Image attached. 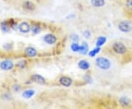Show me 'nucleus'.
Listing matches in <instances>:
<instances>
[{
    "mask_svg": "<svg viewBox=\"0 0 132 109\" xmlns=\"http://www.w3.org/2000/svg\"><path fill=\"white\" fill-rule=\"evenodd\" d=\"M126 6L128 9L132 10V0H127L126 1Z\"/></svg>",
    "mask_w": 132,
    "mask_h": 109,
    "instance_id": "5701e85b",
    "label": "nucleus"
},
{
    "mask_svg": "<svg viewBox=\"0 0 132 109\" xmlns=\"http://www.w3.org/2000/svg\"><path fill=\"white\" fill-rule=\"evenodd\" d=\"M88 49H89V47H88V45L87 44V43L84 42L82 43V45L80 47L79 52H80L81 54L85 55V54H87V52H88Z\"/></svg>",
    "mask_w": 132,
    "mask_h": 109,
    "instance_id": "4468645a",
    "label": "nucleus"
},
{
    "mask_svg": "<svg viewBox=\"0 0 132 109\" xmlns=\"http://www.w3.org/2000/svg\"><path fill=\"white\" fill-rule=\"evenodd\" d=\"M78 65H79V67L80 69H81L82 70H87V69H88L90 68V63L87 61H85V60L80 61L79 62Z\"/></svg>",
    "mask_w": 132,
    "mask_h": 109,
    "instance_id": "9b49d317",
    "label": "nucleus"
},
{
    "mask_svg": "<svg viewBox=\"0 0 132 109\" xmlns=\"http://www.w3.org/2000/svg\"><path fill=\"white\" fill-rule=\"evenodd\" d=\"M118 28L123 33H129L132 30V23L129 21H123L119 24Z\"/></svg>",
    "mask_w": 132,
    "mask_h": 109,
    "instance_id": "7ed1b4c3",
    "label": "nucleus"
},
{
    "mask_svg": "<svg viewBox=\"0 0 132 109\" xmlns=\"http://www.w3.org/2000/svg\"><path fill=\"white\" fill-rule=\"evenodd\" d=\"M34 95H35V91L32 90V89H29V90L24 91V92H23V94H22L24 98H27V99L31 98Z\"/></svg>",
    "mask_w": 132,
    "mask_h": 109,
    "instance_id": "ddd939ff",
    "label": "nucleus"
},
{
    "mask_svg": "<svg viewBox=\"0 0 132 109\" xmlns=\"http://www.w3.org/2000/svg\"><path fill=\"white\" fill-rule=\"evenodd\" d=\"M59 83L60 84L63 86H65V87H69L72 85L73 83V81L72 79L68 77H66V76H63L61 77L59 80Z\"/></svg>",
    "mask_w": 132,
    "mask_h": 109,
    "instance_id": "39448f33",
    "label": "nucleus"
},
{
    "mask_svg": "<svg viewBox=\"0 0 132 109\" xmlns=\"http://www.w3.org/2000/svg\"><path fill=\"white\" fill-rule=\"evenodd\" d=\"M100 50H101L100 47H97V48L93 49L92 51H90V52H89V55H90V57H94V56H95V55L100 52Z\"/></svg>",
    "mask_w": 132,
    "mask_h": 109,
    "instance_id": "6ab92c4d",
    "label": "nucleus"
},
{
    "mask_svg": "<svg viewBox=\"0 0 132 109\" xmlns=\"http://www.w3.org/2000/svg\"><path fill=\"white\" fill-rule=\"evenodd\" d=\"M83 35L84 37L86 38H90L91 36V32L90 30H85V32L83 33Z\"/></svg>",
    "mask_w": 132,
    "mask_h": 109,
    "instance_id": "4be33fe9",
    "label": "nucleus"
},
{
    "mask_svg": "<svg viewBox=\"0 0 132 109\" xmlns=\"http://www.w3.org/2000/svg\"><path fill=\"white\" fill-rule=\"evenodd\" d=\"M13 63L11 61H9V60H5V61H3L0 63V68L3 70H10L13 68Z\"/></svg>",
    "mask_w": 132,
    "mask_h": 109,
    "instance_id": "20e7f679",
    "label": "nucleus"
},
{
    "mask_svg": "<svg viewBox=\"0 0 132 109\" xmlns=\"http://www.w3.org/2000/svg\"><path fill=\"white\" fill-rule=\"evenodd\" d=\"M44 41L48 44H54L57 41V37L53 34H47L44 36Z\"/></svg>",
    "mask_w": 132,
    "mask_h": 109,
    "instance_id": "423d86ee",
    "label": "nucleus"
},
{
    "mask_svg": "<svg viewBox=\"0 0 132 109\" xmlns=\"http://www.w3.org/2000/svg\"><path fill=\"white\" fill-rule=\"evenodd\" d=\"M80 47L81 46H79V45L77 43V42H74L71 44V49H72L73 52H79V50H80Z\"/></svg>",
    "mask_w": 132,
    "mask_h": 109,
    "instance_id": "dca6fc26",
    "label": "nucleus"
},
{
    "mask_svg": "<svg viewBox=\"0 0 132 109\" xmlns=\"http://www.w3.org/2000/svg\"><path fill=\"white\" fill-rule=\"evenodd\" d=\"M10 27L7 22H3L2 24H1V29L3 32H5V33H7L10 30Z\"/></svg>",
    "mask_w": 132,
    "mask_h": 109,
    "instance_id": "a211bd4d",
    "label": "nucleus"
},
{
    "mask_svg": "<svg viewBox=\"0 0 132 109\" xmlns=\"http://www.w3.org/2000/svg\"><path fill=\"white\" fill-rule=\"evenodd\" d=\"M25 66H26V63L24 62V61H21L18 63V67H19L20 68H24Z\"/></svg>",
    "mask_w": 132,
    "mask_h": 109,
    "instance_id": "b1692460",
    "label": "nucleus"
},
{
    "mask_svg": "<svg viewBox=\"0 0 132 109\" xmlns=\"http://www.w3.org/2000/svg\"><path fill=\"white\" fill-rule=\"evenodd\" d=\"M95 63L99 69L103 70H107L111 67V63L109 60L104 57H98L95 60Z\"/></svg>",
    "mask_w": 132,
    "mask_h": 109,
    "instance_id": "f257e3e1",
    "label": "nucleus"
},
{
    "mask_svg": "<svg viewBox=\"0 0 132 109\" xmlns=\"http://www.w3.org/2000/svg\"><path fill=\"white\" fill-rule=\"evenodd\" d=\"M25 54L29 56V57H35L38 54L37 50L34 47H29L26 48L25 49Z\"/></svg>",
    "mask_w": 132,
    "mask_h": 109,
    "instance_id": "9d476101",
    "label": "nucleus"
},
{
    "mask_svg": "<svg viewBox=\"0 0 132 109\" xmlns=\"http://www.w3.org/2000/svg\"><path fill=\"white\" fill-rule=\"evenodd\" d=\"M71 40H72L73 42H77V41L79 40V36H78L76 34H72V35H71Z\"/></svg>",
    "mask_w": 132,
    "mask_h": 109,
    "instance_id": "412c9836",
    "label": "nucleus"
},
{
    "mask_svg": "<svg viewBox=\"0 0 132 109\" xmlns=\"http://www.w3.org/2000/svg\"><path fill=\"white\" fill-rule=\"evenodd\" d=\"M13 89H14V90L15 91H19V89H20V87H19L18 85H15L14 88H13Z\"/></svg>",
    "mask_w": 132,
    "mask_h": 109,
    "instance_id": "393cba45",
    "label": "nucleus"
},
{
    "mask_svg": "<svg viewBox=\"0 0 132 109\" xmlns=\"http://www.w3.org/2000/svg\"><path fill=\"white\" fill-rule=\"evenodd\" d=\"M32 31L34 34H38L40 33V27L38 25V24H35L33 25L32 27Z\"/></svg>",
    "mask_w": 132,
    "mask_h": 109,
    "instance_id": "aec40b11",
    "label": "nucleus"
},
{
    "mask_svg": "<svg viewBox=\"0 0 132 109\" xmlns=\"http://www.w3.org/2000/svg\"><path fill=\"white\" fill-rule=\"evenodd\" d=\"M114 52L119 55H123L127 51V48L122 42H115L112 46Z\"/></svg>",
    "mask_w": 132,
    "mask_h": 109,
    "instance_id": "f03ea898",
    "label": "nucleus"
},
{
    "mask_svg": "<svg viewBox=\"0 0 132 109\" xmlns=\"http://www.w3.org/2000/svg\"><path fill=\"white\" fill-rule=\"evenodd\" d=\"M106 41V38L104 37V36H101L97 39V41H96V46L97 47H101L102 45H104V43Z\"/></svg>",
    "mask_w": 132,
    "mask_h": 109,
    "instance_id": "2eb2a0df",
    "label": "nucleus"
},
{
    "mask_svg": "<svg viewBox=\"0 0 132 109\" xmlns=\"http://www.w3.org/2000/svg\"><path fill=\"white\" fill-rule=\"evenodd\" d=\"M23 8L24 10H26L27 11H33L35 10V5L30 1H26L23 4Z\"/></svg>",
    "mask_w": 132,
    "mask_h": 109,
    "instance_id": "1a4fd4ad",
    "label": "nucleus"
},
{
    "mask_svg": "<svg viewBox=\"0 0 132 109\" xmlns=\"http://www.w3.org/2000/svg\"><path fill=\"white\" fill-rule=\"evenodd\" d=\"M32 80L35 83H37L38 84L44 85L46 83V80L44 79V77L41 75H34L32 76Z\"/></svg>",
    "mask_w": 132,
    "mask_h": 109,
    "instance_id": "6e6552de",
    "label": "nucleus"
},
{
    "mask_svg": "<svg viewBox=\"0 0 132 109\" xmlns=\"http://www.w3.org/2000/svg\"><path fill=\"white\" fill-rule=\"evenodd\" d=\"M91 4L95 8H101L105 5V0H91Z\"/></svg>",
    "mask_w": 132,
    "mask_h": 109,
    "instance_id": "f8f14e48",
    "label": "nucleus"
},
{
    "mask_svg": "<svg viewBox=\"0 0 132 109\" xmlns=\"http://www.w3.org/2000/svg\"><path fill=\"white\" fill-rule=\"evenodd\" d=\"M19 30L22 33H27L30 31L31 27H30V25L27 22H22L19 24Z\"/></svg>",
    "mask_w": 132,
    "mask_h": 109,
    "instance_id": "0eeeda50",
    "label": "nucleus"
},
{
    "mask_svg": "<svg viewBox=\"0 0 132 109\" xmlns=\"http://www.w3.org/2000/svg\"><path fill=\"white\" fill-rule=\"evenodd\" d=\"M120 104L123 105V106H127L129 105L130 103V100L128 99L127 97H122L120 100Z\"/></svg>",
    "mask_w": 132,
    "mask_h": 109,
    "instance_id": "f3484780",
    "label": "nucleus"
}]
</instances>
